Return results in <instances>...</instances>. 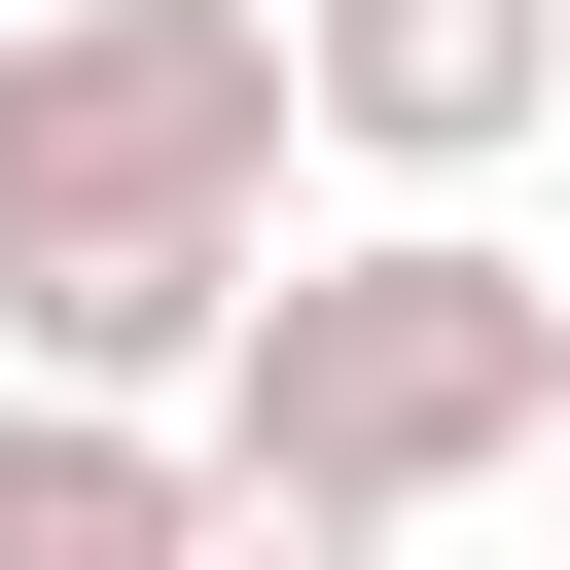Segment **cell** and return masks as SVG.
I'll return each instance as SVG.
<instances>
[{"mask_svg": "<svg viewBox=\"0 0 570 570\" xmlns=\"http://www.w3.org/2000/svg\"><path fill=\"white\" fill-rule=\"evenodd\" d=\"M178 570H392V534H356V499H249V463H214V534H178Z\"/></svg>", "mask_w": 570, "mask_h": 570, "instance_id": "5b68a950", "label": "cell"}, {"mask_svg": "<svg viewBox=\"0 0 570 570\" xmlns=\"http://www.w3.org/2000/svg\"><path fill=\"white\" fill-rule=\"evenodd\" d=\"M285 0H0V356L36 392H178L285 285Z\"/></svg>", "mask_w": 570, "mask_h": 570, "instance_id": "6da1fadb", "label": "cell"}, {"mask_svg": "<svg viewBox=\"0 0 570 570\" xmlns=\"http://www.w3.org/2000/svg\"><path fill=\"white\" fill-rule=\"evenodd\" d=\"M534 428H570V285H534L499 214H356V249H285L249 356H214V463H249V499H356V534L499 499Z\"/></svg>", "mask_w": 570, "mask_h": 570, "instance_id": "7a4b0ae2", "label": "cell"}, {"mask_svg": "<svg viewBox=\"0 0 570 570\" xmlns=\"http://www.w3.org/2000/svg\"><path fill=\"white\" fill-rule=\"evenodd\" d=\"M285 107H321L392 214H463V178L570 107V0H285Z\"/></svg>", "mask_w": 570, "mask_h": 570, "instance_id": "3957f363", "label": "cell"}, {"mask_svg": "<svg viewBox=\"0 0 570 570\" xmlns=\"http://www.w3.org/2000/svg\"><path fill=\"white\" fill-rule=\"evenodd\" d=\"M214 534V428L178 392H36L0 356V570H178Z\"/></svg>", "mask_w": 570, "mask_h": 570, "instance_id": "277c9868", "label": "cell"}]
</instances>
